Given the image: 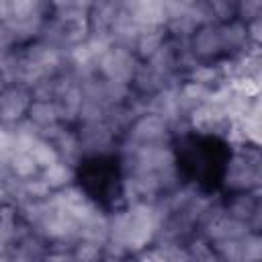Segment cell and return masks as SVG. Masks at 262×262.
Here are the masks:
<instances>
[{
  "label": "cell",
  "mask_w": 262,
  "mask_h": 262,
  "mask_svg": "<svg viewBox=\"0 0 262 262\" xmlns=\"http://www.w3.org/2000/svg\"><path fill=\"white\" fill-rule=\"evenodd\" d=\"M188 47L199 61L215 59L217 55H221L223 51H221V39H219V25L213 23V25L199 27L190 37Z\"/></svg>",
  "instance_id": "6"
},
{
  "label": "cell",
  "mask_w": 262,
  "mask_h": 262,
  "mask_svg": "<svg viewBox=\"0 0 262 262\" xmlns=\"http://www.w3.org/2000/svg\"><path fill=\"white\" fill-rule=\"evenodd\" d=\"M170 133H172L170 125L164 119H160L158 115L145 113L133 121V125L127 129L125 139L137 145H158V143H168Z\"/></svg>",
  "instance_id": "3"
},
{
  "label": "cell",
  "mask_w": 262,
  "mask_h": 262,
  "mask_svg": "<svg viewBox=\"0 0 262 262\" xmlns=\"http://www.w3.org/2000/svg\"><path fill=\"white\" fill-rule=\"evenodd\" d=\"M23 190H25V201H47L53 190L49 188V184L43 180L41 174L23 180Z\"/></svg>",
  "instance_id": "15"
},
{
  "label": "cell",
  "mask_w": 262,
  "mask_h": 262,
  "mask_svg": "<svg viewBox=\"0 0 262 262\" xmlns=\"http://www.w3.org/2000/svg\"><path fill=\"white\" fill-rule=\"evenodd\" d=\"M121 2H92L88 12V33H108Z\"/></svg>",
  "instance_id": "8"
},
{
  "label": "cell",
  "mask_w": 262,
  "mask_h": 262,
  "mask_svg": "<svg viewBox=\"0 0 262 262\" xmlns=\"http://www.w3.org/2000/svg\"><path fill=\"white\" fill-rule=\"evenodd\" d=\"M76 133H78V139H80L82 156L104 154V151H108L113 147L115 133L106 125V121H100V123H80V131H76Z\"/></svg>",
  "instance_id": "5"
},
{
  "label": "cell",
  "mask_w": 262,
  "mask_h": 262,
  "mask_svg": "<svg viewBox=\"0 0 262 262\" xmlns=\"http://www.w3.org/2000/svg\"><path fill=\"white\" fill-rule=\"evenodd\" d=\"M184 80H188V82H196V84L207 86V88H211V90L223 82L217 63H209V61H199V63L186 74Z\"/></svg>",
  "instance_id": "12"
},
{
  "label": "cell",
  "mask_w": 262,
  "mask_h": 262,
  "mask_svg": "<svg viewBox=\"0 0 262 262\" xmlns=\"http://www.w3.org/2000/svg\"><path fill=\"white\" fill-rule=\"evenodd\" d=\"M33 98L25 86H6L0 92V121L2 125H16L27 119Z\"/></svg>",
  "instance_id": "4"
},
{
  "label": "cell",
  "mask_w": 262,
  "mask_h": 262,
  "mask_svg": "<svg viewBox=\"0 0 262 262\" xmlns=\"http://www.w3.org/2000/svg\"><path fill=\"white\" fill-rule=\"evenodd\" d=\"M125 258V256H123ZM123 258H117V256H102L100 262H123Z\"/></svg>",
  "instance_id": "22"
},
{
  "label": "cell",
  "mask_w": 262,
  "mask_h": 262,
  "mask_svg": "<svg viewBox=\"0 0 262 262\" xmlns=\"http://www.w3.org/2000/svg\"><path fill=\"white\" fill-rule=\"evenodd\" d=\"M4 88H6V82H4V80H2V76H0V92H2Z\"/></svg>",
  "instance_id": "23"
},
{
  "label": "cell",
  "mask_w": 262,
  "mask_h": 262,
  "mask_svg": "<svg viewBox=\"0 0 262 262\" xmlns=\"http://www.w3.org/2000/svg\"><path fill=\"white\" fill-rule=\"evenodd\" d=\"M102 248L86 244V242H78L72 248V258L74 262H100L102 260Z\"/></svg>",
  "instance_id": "17"
},
{
  "label": "cell",
  "mask_w": 262,
  "mask_h": 262,
  "mask_svg": "<svg viewBox=\"0 0 262 262\" xmlns=\"http://www.w3.org/2000/svg\"><path fill=\"white\" fill-rule=\"evenodd\" d=\"M137 66H139L137 55L131 49H123L117 45H113L96 61V70L102 80L121 82V84H131V78H133Z\"/></svg>",
  "instance_id": "1"
},
{
  "label": "cell",
  "mask_w": 262,
  "mask_h": 262,
  "mask_svg": "<svg viewBox=\"0 0 262 262\" xmlns=\"http://www.w3.org/2000/svg\"><path fill=\"white\" fill-rule=\"evenodd\" d=\"M59 160L70 164V166H76L82 158V147H80V139H78V133L76 131H70L68 127L51 141Z\"/></svg>",
  "instance_id": "9"
},
{
  "label": "cell",
  "mask_w": 262,
  "mask_h": 262,
  "mask_svg": "<svg viewBox=\"0 0 262 262\" xmlns=\"http://www.w3.org/2000/svg\"><path fill=\"white\" fill-rule=\"evenodd\" d=\"M219 39H221V51L229 53V55L244 53V51H248V45H250L248 33H246V23H242L237 18L219 25Z\"/></svg>",
  "instance_id": "7"
},
{
  "label": "cell",
  "mask_w": 262,
  "mask_h": 262,
  "mask_svg": "<svg viewBox=\"0 0 262 262\" xmlns=\"http://www.w3.org/2000/svg\"><path fill=\"white\" fill-rule=\"evenodd\" d=\"M8 170H10L12 176H16V178H20V180H27V178H33V176L41 174L39 166L35 164L33 156H31L27 149L16 151V154L8 160Z\"/></svg>",
  "instance_id": "13"
},
{
  "label": "cell",
  "mask_w": 262,
  "mask_h": 262,
  "mask_svg": "<svg viewBox=\"0 0 262 262\" xmlns=\"http://www.w3.org/2000/svg\"><path fill=\"white\" fill-rule=\"evenodd\" d=\"M37 262H45V260H37Z\"/></svg>",
  "instance_id": "24"
},
{
  "label": "cell",
  "mask_w": 262,
  "mask_h": 262,
  "mask_svg": "<svg viewBox=\"0 0 262 262\" xmlns=\"http://www.w3.org/2000/svg\"><path fill=\"white\" fill-rule=\"evenodd\" d=\"M8 16H10V2L0 0V25H2V23H6V20H8Z\"/></svg>",
  "instance_id": "21"
},
{
  "label": "cell",
  "mask_w": 262,
  "mask_h": 262,
  "mask_svg": "<svg viewBox=\"0 0 262 262\" xmlns=\"http://www.w3.org/2000/svg\"><path fill=\"white\" fill-rule=\"evenodd\" d=\"M29 154L33 156V160H35V164L39 166V170H45V168H49L51 164L59 162V156H57L53 143L47 141V139H37V141L31 145Z\"/></svg>",
  "instance_id": "14"
},
{
  "label": "cell",
  "mask_w": 262,
  "mask_h": 262,
  "mask_svg": "<svg viewBox=\"0 0 262 262\" xmlns=\"http://www.w3.org/2000/svg\"><path fill=\"white\" fill-rule=\"evenodd\" d=\"M225 186L237 192L258 190L260 186V162L250 158L246 151H237L227 164Z\"/></svg>",
  "instance_id": "2"
},
{
  "label": "cell",
  "mask_w": 262,
  "mask_h": 262,
  "mask_svg": "<svg viewBox=\"0 0 262 262\" xmlns=\"http://www.w3.org/2000/svg\"><path fill=\"white\" fill-rule=\"evenodd\" d=\"M242 262H260L262 258V239L258 231L246 233L242 239Z\"/></svg>",
  "instance_id": "16"
},
{
  "label": "cell",
  "mask_w": 262,
  "mask_h": 262,
  "mask_svg": "<svg viewBox=\"0 0 262 262\" xmlns=\"http://www.w3.org/2000/svg\"><path fill=\"white\" fill-rule=\"evenodd\" d=\"M43 260L45 262H74L72 250H49Z\"/></svg>",
  "instance_id": "20"
},
{
  "label": "cell",
  "mask_w": 262,
  "mask_h": 262,
  "mask_svg": "<svg viewBox=\"0 0 262 262\" xmlns=\"http://www.w3.org/2000/svg\"><path fill=\"white\" fill-rule=\"evenodd\" d=\"M211 12L217 25L229 23L235 18V4L237 2H229V0H211Z\"/></svg>",
  "instance_id": "18"
},
{
  "label": "cell",
  "mask_w": 262,
  "mask_h": 262,
  "mask_svg": "<svg viewBox=\"0 0 262 262\" xmlns=\"http://www.w3.org/2000/svg\"><path fill=\"white\" fill-rule=\"evenodd\" d=\"M27 119L33 125H37L39 129L47 127V125H53V123H59L55 100H33L31 106H29Z\"/></svg>",
  "instance_id": "11"
},
{
  "label": "cell",
  "mask_w": 262,
  "mask_h": 262,
  "mask_svg": "<svg viewBox=\"0 0 262 262\" xmlns=\"http://www.w3.org/2000/svg\"><path fill=\"white\" fill-rule=\"evenodd\" d=\"M262 16V2L260 0H242L235 4V18L242 23H250Z\"/></svg>",
  "instance_id": "19"
},
{
  "label": "cell",
  "mask_w": 262,
  "mask_h": 262,
  "mask_svg": "<svg viewBox=\"0 0 262 262\" xmlns=\"http://www.w3.org/2000/svg\"><path fill=\"white\" fill-rule=\"evenodd\" d=\"M41 176H43V180L49 184V188H51L53 192H57V190L68 188V186L74 184L76 170H74V166H70V164H66V162L59 160V162L51 164L49 168L41 170Z\"/></svg>",
  "instance_id": "10"
}]
</instances>
